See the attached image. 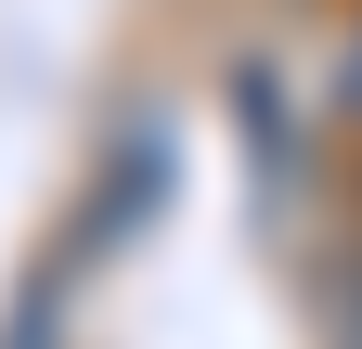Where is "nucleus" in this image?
I'll list each match as a JSON object with an SVG mask.
<instances>
[]
</instances>
